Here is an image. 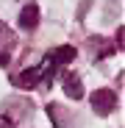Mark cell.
Masks as SVG:
<instances>
[{"label":"cell","mask_w":125,"mask_h":128,"mask_svg":"<svg viewBox=\"0 0 125 128\" xmlns=\"http://www.w3.org/2000/svg\"><path fill=\"white\" fill-rule=\"evenodd\" d=\"M64 92H67L72 100L83 98V84H81V78H78L75 72H64Z\"/></svg>","instance_id":"277c9868"},{"label":"cell","mask_w":125,"mask_h":128,"mask_svg":"<svg viewBox=\"0 0 125 128\" xmlns=\"http://www.w3.org/2000/svg\"><path fill=\"white\" fill-rule=\"evenodd\" d=\"M6 125H8V120H6V117H0V128H6Z\"/></svg>","instance_id":"8992f818"},{"label":"cell","mask_w":125,"mask_h":128,"mask_svg":"<svg viewBox=\"0 0 125 128\" xmlns=\"http://www.w3.org/2000/svg\"><path fill=\"white\" fill-rule=\"evenodd\" d=\"M11 48H14V34L0 22V67H6L11 58Z\"/></svg>","instance_id":"3957f363"},{"label":"cell","mask_w":125,"mask_h":128,"mask_svg":"<svg viewBox=\"0 0 125 128\" xmlns=\"http://www.w3.org/2000/svg\"><path fill=\"white\" fill-rule=\"evenodd\" d=\"M114 106H117V95L109 92V89H97V92L92 95V109H95L100 117L111 114V112H114Z\"/></svg>","instance_id":"7a4b0ae2"},{"label":"cell","mask_w":125,"mask_h":128,"mask_svg":"<svg viewBox=\"0 0 125 128\" xmlns=\"http://www.w3.org/2000/svg\"><path fill=\"white\" fill-rule=\"evenodd\" d=\"M72 58H75V50H72L70 45L56 48V50H50L45 58H42V64L14 72V75H11V84H14V86H22V89L47 86V84L53 81V75H56V70H58V67H64V64H67V61H72Z\"/></svg>","instance_id":"6da1fadb"},{"label":"cell","mask_w":125,"mask_h":128,"mask_svg":"<svg viewBox=\"0 0 125 128\" xmlns=\"http://www.w3.org/2000/svg\"><path fill=\"white\" fill-rule=\"evenodd\" d=\"M36 25H39V8L36 6H25L22 11H19V28L33 31Z\"/></svg>","instance_id":"5b68a950"}]
</instances>
